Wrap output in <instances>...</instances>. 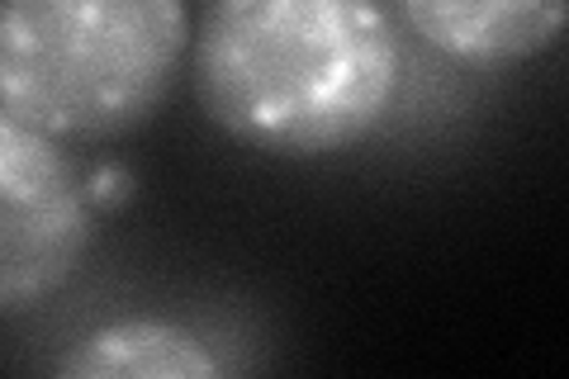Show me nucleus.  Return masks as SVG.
Wrapping results in <instances>:
<instances>
[{"mask_svg": "<svg viewBox=\"0 0 569 379\" xmlns=\"http://www.w3.org/2000/svg\"><path fill=\"white\" fill-rule=\"evenodd\" d=\"M399 33L380 0H209L194 96L213 129L266 157H332L385 123Z\"/></svg>", "mask_w": 569, "mask_h": 379, "instance_id": "nucleus-1", "label": "nucleus"}, {"mask_svg": "<svg viewBox=\"0 0 569 379\" xmlns=\"http://www.w3.org/2000/svg\"><path fill=\"white\" fill-rule=\"evenodd\" d=\"M186 52V0H0V110L58 142L129 138Z\"/></svg>", "mask_w": 569, "mask_h": 379, "instance_id": "nucleus-2", "label": "nucleus"}, {"mask_svg": "<svg viewBox=\"0 0 569 379\" xmlns=\"http://www.w3.org/2000/svg\"><path fill=\"white\" fill-rule=\"evenodd\" d=\"M96 219L67 142L0 110V318L43 309L77 280Z\"/></svg>", "mask_w": 569, "mask_h": 379, "instance_id": "nucleus-3", "label": "nucleus"}, {"mask_svg": "<svg viewBox=\"0 0 569 379\" xmlns=\"http://www.w3.org/2000/svg\"><path fill=\"white\" fill-rule=\"evenodd\" d=\"M403 24L456 67L503 71L565 33L569 0H399Z\"/></svg>", "mask_w": 569, "mask_h": 379, "instance_id": "nucleus-4", "label": "nucleus"}, {"mask_svg": "<svg viewBox=\"0 0 569 379\" xmlns=\"http://www.w3.org/2000/svg\"><path fill=\"white\" fill-rule=\"evenodd\" d=\"M62 379H213L223 375L200 337L167 318H119L58 356Z\"/></svg>", "mask_w": 569, "mask_h": 379, "instance_id": "nucleus-5", "label": "nucleus"}, {"mask_svg": "<svg viewBox=\"0 0 569 379\" xmlns=\"http://www.w3.org/2000/svg\"><path fill=\"white\" fill-rule=\"evenodd\" d=\"M133 176H129V167H96L91 176H86V195H91V205H96V213H110V209H123L133 200Z\"/></svg>", "mask_w": 569, "mask_h": 379, "instance_id": "nucleus-6", "label": "nucleus"}]
</instances>
